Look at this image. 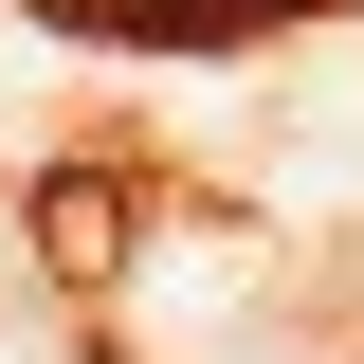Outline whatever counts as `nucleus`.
Segmentation results:
<instances>
[{
  "label": "nucleus",
  "mask_w": 364,
  "mask_h": 364,
  "mask_svg": "<svg viewBox=\"0 0 364 364\" xmlns=\"http://www.w3.org/2000/svg\"><path fill=\"white\" fill-rule=\"evenodd\" d=\"M55 18H146V0H55Z\"/></svg>",
  "instance_id": "obj_1"
}]
</instances>
